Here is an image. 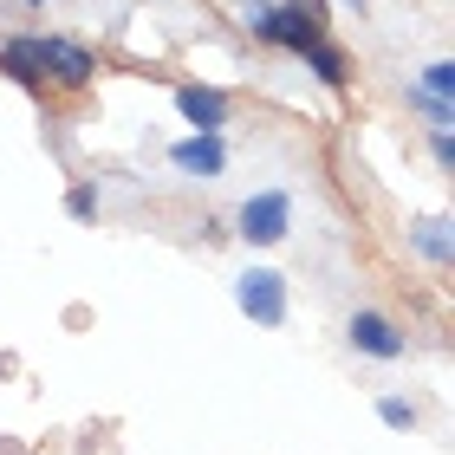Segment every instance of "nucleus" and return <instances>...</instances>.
Instances as JSON below:
<instances>
[{"label": "nucleus", "mask_w": 455, "mask_h": 455, "mask_svg": "<svg viewBox=\"0 0 455 455\" xmlns=\"http://www.w3.org/2000/svg\"><path fill=\"white\" fill-rule=\"evenodd\" d=\"M417 92H429V98H449V92H455V66H449V59H436V66H423Z\"/></svg>", "instance_id": "12"}, {"label": "nucleus", "mask_w": 455, "mask_h": 455, "mask_svg": "<svg viewBox=\"0 0 455 455\" xmlns=\"http://www.w3.org/2000/svg\"><path fill=\"white\" fill-rule=\"evenodd\" d=\"M170 163H176L182 176H202V182H215V176L228 170V150H221V137L196 131V137H182L176 150H170Z\"/></svg>", "instance_id": "6"}, {"label": "nucleus", "mask_w": 455, "mask_h": 455, "mask_svg": "<svg viewBox=\"0 0 455 455\" xmlns=\"http://www.w3.org/2000/svg\"><path fill=\"white\" fill-rule=\"evenodd\" d=\"M46 78L59 92H85L98 78V52L78 46V39H46Z\"/></svg>", "instance_id": "5"}, {"label": "nucleus", "mask_w": 455, "mask_h": 455, "mask_svg": "<svg viewBox=\"0 0 455 455\" xmlns=\"http://www.w3.org/2000/svg\"><path fill=\"white\" fill-rule=\"evenodd\" d=\"M0 72L20 78V85H46V39L39 33H20L0 46Z\"/></svg>", "instance_id": "7"}, {"label": "nucleus", "mask_w": 455, "mask_h": 455, "mask_svg": "<svg viewBox=\"0 0 455 455\" xmlns=\"http://www.w3.org/2000/svg\"><path fill=\"white\" fill-rule=\"evenodd\" d=\"M235 306L254 325H286V274H274V267H247V274H235Z\"/></svg>", "instance_id": "3"}, {"label": "nucleus", "mask_w": 455, "mask_h": 455, "mask_svg": "<svg viewBox=\"0 0 455 455\" xmlns=\"http://www.w3.org/2000/svg\"><path fill=\"white\" fill-rule=\"evenodd\" d=\"M429 150H436V163L449 170V163H455V137H449V131H429Z\"/></svg>", "instance_id": "16"}, {"label": "nucleus", "mask_w": 455, "mask_h": 455, "mask_svg": "<svg viewBox=\"0 0 455 455\" xmlns=\"http://www.w3.org/2000/svg\"><path fill=\"white\" fill-rule=\"evenodd\" d=\"M176 111L196 124V131H209V137H221V124H228V98L215 92V85H182L176 92Z\"/></svg>", "instance_id": "8"}, {"label": "nucleus", "mask_w": 455, "mask_h": 455, "mask_svg": "<svg viewBox=\"0 0 455 455\" xmlns=\"http://www.w3.org/2000/svg\"><path fill=\"white\" fill-rule=\"evenodd\" d=\"M235 235H241L247 247H280L286 235H293V196H286V189L247 196L241 209H235Z\"/></svg>", "instance_id": "1"}, {"label": "nucleus", "mask_w": 455, "mask_h": 455, "mask_svg": "<svg viewBox=\"0 0 455 455\" xmlns=\"http://www.w3.org/2000/svg\"><path fill=\"white\" fill-rule=\"evenodd\" d=\"M345 7H358V13H364V0H345Z\"/></svg>", "instance_id": "17"}, {"label": "nucleus", "mask_w": 455, "mask_h": 455, "mask_svg": "<svg viewBox=\"0 0 455 455\" xmlns=\"http://www.w3.org/2000/svg\"><path fill=\"white\" fill-rule=\"evenodd\" d=\"M345 339H351V351H364V358H384V364H397L403 351H410V339H403L384 313H371V306H358V313L345 319Z\"/></svg>", "instance_id": "4"}, {"label": "nucleus", "mask_w": 455, "mask_h": 455, "mask_svg": "<svg viewBox=\"0 0 455 455\" xmlns=\"http://www.w3.org/2000/svg\"><path fill=\"white\" fill-rule=\"evenodd\" d=\"M267 39L306 59L325 39V0H280V7L267 13Z\"/></svg>", "instance_id": "2"}, {"label": "nucleus", "mask_w": 455, "mask_h": 455, "mask_svg": "<svg viewBox=\"0 0 455 455\" xmlns=\"http://www.w3.org/2000/svg\"><path fill=\"white\" fill-rule=\"evenodd\" d=\"M306 66H313V72L325 78V85H351V59L332 46V39H319V46L306 52Z\"/></svg>", "instance_id": "9"}, {"label": "nucleus", "mask_w": 455, "mask_h": 455, "mask_svg": "<svg viewBox=\"0 0 455 455\" xmlns=\"http://www.w3.org/2000/svg\"><path fill=\"white\" fill-rule=\"evenodd\" d=\"M267 13H274V0H247V7H241V27L267 39Z\"/></svg>", "instance_id": "15"}, {"label": "nucleus", "mask_w": 455, "mask_h": 455, "mask_svg": "<svg viewBox=\"0 0 455 455\" xmlns=\"http://www.w3.org/2000/svg\"><path fill=\"white\" fill-rule=\"evenodd\" d=\"M410 241H417V247H423V254L436 260V267H449V215H429V221H417V235H410Z\"/></svg>", "instance_id": "10"}, {"label": "nucleus", "mask_w": 455, "mask_h": 455, "mask_svg": "<svg viewBox=\"0 0 455 455\" xmlns=\"http://www.w3.org/2000/svg\"><path fill=\"white\" fill-rule=\"evenodd\" d=\"M410 111H423L429 117V131H449V98H429V92H417V85H410Z\"/></svg>", "instance_id": "11"}, {"label": "nucleus", "mask_w": 455, "mask_h": 455, "mask_svg": "<svg viewBox=\"0 0 455 455\" xmlns=\"http://www.w3.org/2000/svg\"><path fill=\"white\" fill-rule=\"evenodd\" d=\"M378 417H384L390 429H410V423H417V403H403V397H384V403H378Z\"/></svg>", "instance_id": "13"}, {"label": "nucleus", "mask_w": 455, "mask_h": 455, "mask_svg": "<svg viewBox=\"0 0 455 455\" xmlns=\"http://www.w3.org/2000/svg\"><path fill=\"white\" fill-rule=\"evenodd\" d=\"M66 209H72V221H92L98 215V189H92V182H78V189L66 196Z\"/></svg>", "instance_id": "14"}]
</instances>
